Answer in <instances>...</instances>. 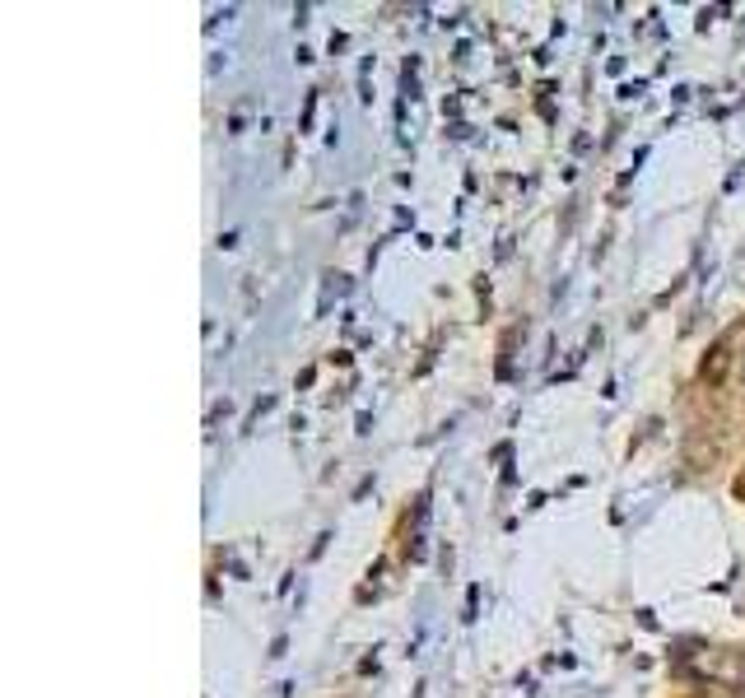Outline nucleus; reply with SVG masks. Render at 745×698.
Wrapping results in <instances>:
<instances>
[{
	"label": "nucleus",
	"instance_id": "f257e3e1",
	"mask_svg": "<svg viewBox=\"0 0 745 698\" xmlns=\"http://www.w3.org/2000/svg\"><path fill=\"white\" fill-rule=\"evenodd\" d=\"M722 373H727V349H713V363H704V377L708 382H722Z\"/></svg>",
	"mask_w": 745,
	"mask_h": 698
},
{
	"label": "nucleus",
	"instance_id": "f03ea898",
	"mask_svg": "<svg viewBox=\"0 0 745 698\" xmlns=\"http://www.w3.org/2000/svg\"><path fill=\"white\" fill-rule=\"evenodd\" d=\"M741 377H745V368H741Z\"/></svg>",
	"mask_w": 745,
	"mask_h": 698
}]
</instances>
